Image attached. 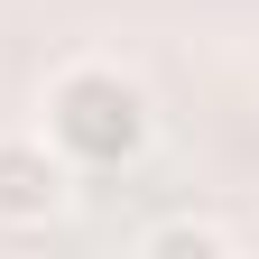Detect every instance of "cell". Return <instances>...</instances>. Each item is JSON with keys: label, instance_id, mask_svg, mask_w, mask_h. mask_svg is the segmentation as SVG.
Listing matches in <instances>:
<instances>
[{"label": "cell", "instance_id": "obj_1", "mask_svg": "<svg viewBox=\"0 0 259 259\" xmlns=\"http://www.w3.org/2000/svg\"><path fill=\"white\" fill-rule=\"evenodd\" d=\"M47 139L65 167H130V157L148 148V93L139 74H120L111 56H74V65H56L47 74Z\"/></svg>", "mask_w": 259, "mask_h": 259}, {"label": "cell", "instance_id": "obj_2", "mask_svg": "<svg viewBox=\"0 0 259 259\" xmlns=\"http://www.w3.org/2000/svg\"><path fill=\"white\" fill-rule=\"evenodd\" d=\"M65 185H74V167L56 157L47 130H0V222H10V232L56 222L65 213Z\"/></svg>", "mask_w": 259, "mask_h": 259}, {"label": "cell", "instance_id": "obj_3", "mask_svg": "<svg viewBox=\"0 0 259 259\" xmlns=\"http://www.w3.org/2000/svg\"><path fill=\"white\" fill-rule=\"evenodd\" d=\"M139 250H157V259H176V250L222 259V250H232V232H222V222H157V232H139Z\"/></svg>", "mask_w": 259, "mask_h": 259}]
</instances>
